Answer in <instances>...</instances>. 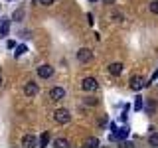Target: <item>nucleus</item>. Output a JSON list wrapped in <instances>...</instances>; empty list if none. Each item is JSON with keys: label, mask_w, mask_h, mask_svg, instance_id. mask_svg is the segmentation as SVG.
<instances>
[{"label": "nucleus", "mask_w": 158, "mask_h": 148, "mask_svg": "<svg viewBox=\"0 0 158 148\" xmlns=\"http://www.w3.org/2000/svg\"><path fill=\"white\" fill-rule=\"evenodd\" d=\"M77 59H79L81 63H87V61H91V59H93V53H91V49H87V47L79 49V51H77Z\"/></svg>", "instance_id": "f03ea898"}, {"label": "nucleus", "mask_w": 158, "mask_h": 148, "mask_svg": "<svg viewBox=\"0 0 158 148\" xmlns=\"http://www.w3.org/2000/svg\"><path fill=\"white\" fill-rule=\"evenodd\" d=\"M150 12L152 14H158V0H154V2L150 4Z\"/></svg>", "instance_id": "a211bd4d"}, {"label": "nucleus", "mask_w": 158, "mask_h": 148, "mask_svg": "<svg viewBox=\"0 0 158 148\" xmlns=\"http://www.w3.org/2000/svg\"><path fill=\"white\" fill-rule=\"evenodd\" d=\"M22 16H24V10H16L14 12V20H22Z\"/></svg>", "instance_id": "aec40b11"}, {"label": "nucleus", "mask_w": 158, "mask_h": 148, "mask_svg": "<svg viewBox=\"0 0 158 148\" xmlns=\"http://www.w3.org/2000/svg\"><path fill=\"white\" fill-rule=\"evenodd\" d=\"M123 69H125V65L117 61V63H111V65H109V73H111V75H121Z\"/></svg>", "instance_id": "1a4fd4ad"}, {"label": "nucleus", "mask_w": 158, "mask_h": 148, "mask_svg": "<svg viewBox=\"0 0 158 148\" xmlns=\"http://www.w3.org/2000/svg\"><path fill=\"white\" fill-rule=\"evenodd\" d=\"M8 30H10V20H4V22L0 24V38H6Z\"/></svg>", "instance_id": "9b49d317"}, {"label": "nucleus", "mask_w": 158, "mask_h": 148, "mask_svg": "<svg viewBox=\"0 0 158 148\" xmlns=\"http://www.w3.org/2000/svg\"><path fill=\"white\" fill-rule=\"evenodd\" d=\"M38 75L42 77V79L52 77V75H53V67H52V65H40V67H38Z\"/></svg>", "instance_id": "423d86ee"}, {"label": "nucleus", "mask_w": 158, "mask_h": 148, "mask_svg": "<svg viewBox=\"0 0 158 148\" xmlns=\"http://www.w3.org/2000/svg\"><path fill=\"white\" fill-rule=\"evenodd\" d=\"M34 2H42L44 6H52V4L56 2V0H34Z\"/></svg>", "instance_id": "6ab92c4d"}, {"label": "nucleus", "mask_w": 158, "mask_h": 148, "mask_svg": "<svg viewBox=\"0 0 158 148\" xmlns=\"http://www.w3.org/2000/svg\"><path fill=\"white\" fill-rule=\"evenodd\" d=\"M22 144L28 146V148H34V146H36V138H34L32 134H26V136L22 138Z\"/></svg>", "instance_id": "9d476101"}, {"label": "nucleus", "mask_w": 158, "mask_h": 148, "mask_svg": "<svg viewBox=\"0 0 158 148\" xmlns=\"http://www.w3.org/2000/svg\"><path fill=\"white\" fill-rule=\"evenodd\" d=\"M53 118H56V122H59V125H67V122L71 121V115H69L67 109H57V111L53 113Z\"/></svg>", "instance_id": "f257e3e1"}, {"label": "nucleus", "mask_w": 158, "mask_h": 148, "mask_svg": "<svg viewBox=\"0 0 158 148\" xmlns=\"http://www.w3.org/2000/svg\"><path fill=\"white\" fill-rule=\"evenodd\" d=\"M38 91H40V87H38V83H34V81H28L26 87H24V93H26V97L38 95Z\"/></svg>", "instance_id": "20e7f679"}, {"label": "nucleus", "mask_w": 158, "mask_h": 148, "mask_svg": "<svg viewBox=\"0 0 158 148\" xmlns=\"http://www.w3.org/2000/svg\"><path fill=\"white\" fill-rule=\"evenodd\" d=\"M85 146H89V148H95V146H99V140L95 136H91V138H87L85 140Z\"/></svg>", "instance_id": "2eb2a0df"}, {"label": "nucleus", "mask_w": 158, "mask_h": 148, "mask_svg": "<svg viewBox=\"0 0 158 148\" xmlns=\"http://www.w3.org/2000/svg\"><path fill=\"white\" fill-rule=\"evenodd\" d=\"M148 144H150V146H158V132H152V134L148 136Z\"/></svg>", "instance_id": "4468645a"}, {"label": "nucleus", "mask_w": 158, "mask_h": 148, "mask_svg": "<svg viewBox=\"0 0 158 148\" xmlns=\"http://www.w3.org/2000/svg\"><path fill=\"white\" fill-rule=\"evenodd\" d=\"M49 97H52L53 101H59V99H63V97H65V91H63L61 87H53L52 91H49Z\"/></svg>", "instance_id": "6e6552de"}, {"label": "nucleus", "mask_w": 158, "mask_h": 148, "mask_svg": "<svg viewBox=\"0 0 158 148\" xmlns=\"http://www.w3.org/2000/svg\"><path fill=\"white\" fill-rule=\"evenodd\" d=\"M89 2H97V0H89Z\"/></svg>", "instance_id": "393cba45"}, {"label": "nucleus", "mask_w": 158, "mask_h": 148, "mask_svg": "<svg viewBox=\"0 0 158 148\" xmlns=\"http://www.w3.org/2000/svg\"><path fill=\"white\" fill-rule=\"evenodd\" d=\"M85 103H87V105H97L99 101H97L95 97H89V99H85Z\"/></svg>", "instance_id": "412c9836"}, {"label": "nucleus", "mask_w": 158, "mask_h": 148, "mask_svg": "<svg viewBox=\"0 0 158 148\" xmlns=\"http://www.w3.org/2000/svg\"><path fill=\"white\" fill-rule=\"evenodd\" d=\"M48 142H49V134L44 132V134L40 136V146H48Z\"/></svg>", "instance_id": "dca6fc26"}, {"label": "nucleus", "mask_w": 158, "mask_h": 148, "mask_svg": "<svg viewBox=\"0 0 158 148\" xmlns=\"http://www.w3.org/2000/svg\"><path fill=\"white\" fill-rule=\"evenodd\" d=\"M105 2H107V4H113V2H115V0H105Z\"/></svg>", "instance_id": "b1692460"}, {"label": "nucleus", "mask_w": 158, "mask_h": 148, "mask_svg": "<svg viewBox=\"0 0 158 148\" xmlns=\"http://www.w3.org/2000/svg\"><path fill=\"white\" fill-rule=\"evenodd\" d=\"M154 79H158V69H156V71H154V73H152V77H150V83H152V81H154Z\"/></svg>", "instance_id": "5701e85b"}, {"label": "nucleus", "mask_w": 158, "mask_h": 148, "mask_svg": "<svg viewBox=\"0 0 158 148\" xmlns=\"http://www.w3.org/2000/svg\"><path fill=\"white\" fill-rule=\"evenodd\" d=\"M26 51H28V47L22 43V46H16V51H14V56H16V57H22Z\"/></svg>", "instance_id": "ddd939ff"}, {"label": "nucleus", "mask_w": 158, "mask_h": 148, "mask_svg": "<svg viewBox=\"0 0 158 148\" xmlns=\"http://www.w3.org/2000/svg\"><path fill=\"white\" fill-rule=\"evenodd\" d=\"M144 85H146V83H144V79H142L140 75H136V77L131 79V89H132V91H138V89H142Z\"/></svg>", "instance_id": "0eeeda50"}, {"label": "nucleus", "mask_w": 158, "mask_h": 148, "mask_svg": "<svg viewBox=\"0 0 158 148\" xmlns=\"http://www.w3.org/2000/svg\"><path fill=\"white\" fill-rule=\"evenodd\" d=\"M113 130H115V134L111 136L113 140H123V138H127V136H128V128H127V126H123V128H117L115 125H113Z\"/></svg>", "instance_id": "7ed1b4c3"}, {"label": "nucleus", "mask_w": 158, "mask_h": 148, "mask_svg": "<svg viewBox=\"0 0 158 148\" xmlns=\"http://www.w3.org/2000/svg\"><path fill=\"white\" fill-rule=\"evenodd\" d=\"M0 85H2V77H0Z\"/></svg>", "instance_id": "a878e982"}, {"label": "nucleus", "mask_w": 158, "mask_h": 148, "mask_svg": "<svg viewBox=\"0 0 158 148\" xmlns=\"http://www.w3.org/2000/svg\"><path fill=\"white\" fill-rule=\"evenodd\" d=\"M6 47L8 49H14V47H16V42H14V39H8V42H6Z\"/></svg>", "instance_id": "4be33fe9"}, {"label": "nucleus", "mask_w": 158, "mask_h": 148, "mask_svg": "<svg viewBox=\"0 0 158 148\" xmlns=\"http://www.w3.org/2000/svg\"><path fill=\"white\" fill-rule=\"evenodd\" d=\"M53 146L65 148V146H69V140H65V138H56V140H53Z\"/></svg>", "instance_id": "f8f14e48"}, {"label": "nucleus", "mask_w": 158, "mask_h": 148, "mask_svg": "<svg viewBox=\"0 0 158 148\" xmlns=\"http://www.w3.org/2000/svg\"><path fill=\"white\" fill-rule=\"evenodd\" d=\"M140 109H142V97L136 95V99H135V111H140Z\"/></svg>", "instance_id": "f3484780"}, {"label": "nucleus", "mask_w": 158, "mask_h": 148, "mask_svg": "<svg viewBox=\"0 0 158 148\" xmlns=\"http://www.w3.org/2000/svg\"><path fill=\"white\" fill-rule=\"evenodd\" d=\"M81 87H83V91H95V89H97V81L93 77H85L81 81Z\"/></svg>", "instance_id": "39448f33"}]
</instances>
